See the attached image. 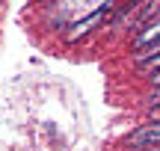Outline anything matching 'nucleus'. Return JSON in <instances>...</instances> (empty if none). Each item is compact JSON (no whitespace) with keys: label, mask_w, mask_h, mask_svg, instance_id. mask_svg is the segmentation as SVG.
<instances>
[{"label":"nucleus","mask_w":160,"mask_h":151,"mask_svg":"<svg viewBox=\"0 0 160 151\" xmlns=\"http://www.w3.org/2000/svg\"><path fill=\"white\" fill-rule=\"evenodd\" d=\"M157 36H160V21L151 18L148 24H142V33L133 39V53H139L142 47H148V45H157Z\"/></svg>","instance_id":"7ed1b4c3"},{"label":"nucleus","mask_w":160,"mask_h":151,"mask_svg":"<svg viewBox=\"0 0 160 151\" xmlns=\"http://www.w3.org/2000/svg\"><path fill=\"white\" fill-rule=\"evenodd\" d=\"M142 3H145V0H125V3L119 6V12H116V27H119L122 21H131V15H137Z\"/></svg>","instance_id":"20e7f679"},{"label":"nucleus","mask_w":160,"mask_h":151,"mask_svg":"<svg viewBox=\"0 0 160 151\" xmlns=\"http://www.w3.org/2000/svg\"><path fill=\"white\" fill-rule=\"evenodd\" d=\"M107 15H110V3L98 6V9L92 12L89 18H83V21H77L74 27H71L68 33H65V41H80L83 36H89V33H92L95 27H101V24H104V18H107Z\"/></svg>","instance_id":"f257e3e1"},{"label":"nucleus","mask_w":160,"mask_h":151,"mask_svg":"<svg viewBox=\"0 0 160 151\" xmlns=\"http://www.w3.org/2000/svg\"><path fill=\"white\" fill-rule=\"evenodd\" d=\"M128 142H131L133 148H157V142H160V124H157V119L151 124H142L139 130H133Z\"/></svg>","instance_id":"f03ea898"}]
</instances>
